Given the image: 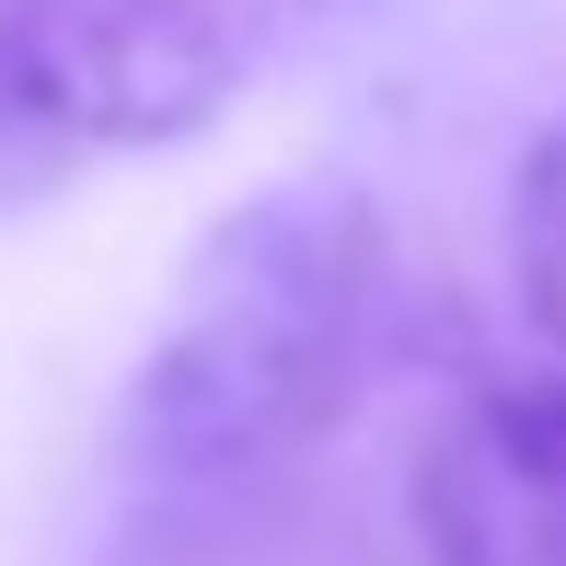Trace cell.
Instances as JSON below:
<instances>
[{
    "instance_id": "obj_1",
    "label": "cell",
    "mask_w": 566,
    "mask_h": 566,
    "mask_svg": "<svg viewBox=\"0 0 566 566\" xmlns=\"http://www.w3.org/2000/svg\"><path fill=\"white\" fill-rule=\"evenodd\" d=\"M381 324V220L347 186H277L186 254L116 417L139 485H254L358 405Z\"/></svg>"
},
{
    "instance_id": "obj_2",
    "label": "cell",
    "mask_w": 566,
    "mask_h": 566,
    "mask_svg": "<svg viewBox=\"0 0 566 566\" xmlns=\"http://www.w3.org/2000/svg\"><path fill=\"white\" fill-rule=\"evenodd\" d=\"M254 23L231 0H0L12 150H163L243 93Z\"/></svg>"
},
{
    "instance_id": "obj_3",
    "label": "cell",
    "mask_w": 566,
    "mask_h": 566,
    "mask_svg": "<svg viewBox=\"0 0 566 566\" xmlns=\"http://www.w3.org/2000/svg\"><path fill=\"white\" fill-rule=\"evenodd\" d=\"M417 532L440 566H566V370L485 381L428 428Z\"/></svg>"
},
{
    "instance_id": "obj_4",
    "label": "cell",
    "mask_w": 566,
    "mask_h": 566,
    "mask_svg": "<svg viewBox=\"0 0 566 566\" xmlns=\"http://www.w3.org/2000/svg\"><path fill=\"white\" fill-rule=\"evenodd\" d=\"M509 277H521L532 336L566 358V127H544L509 174Z\"/></svg>"
},
{
    "instance_id": "obj_5",
    "label": "cell",
    "mask_w": 566,
    "mask_h": 566,
    "mask_svg": "<svg viewBox=\"0 0 566 566\" xmlns=\"http://www.w3.org/2000/svg\"><path fill=\"white\" fill-rule=\"evenodd\" d=\"M0 163H12V127H0Z\"/></svg>"
}]
</instances>
